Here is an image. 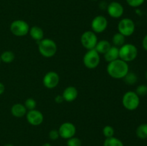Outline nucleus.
<instances>
[{
    "label": "nucleus",
    "instance_id": "17",
    "mask_svg": "<svg viewBox=\"0 0 147 146\" xmlns=\"http://www.w3.org/2000/svg\"><path fill=\"white\" fill-rule=\"evenodd\" d=\"M27 113V110L26 109L25 106L21 103H16L13 104L11 107V113L14 117H22L26 115Z\"/></svg>",
    "mask_w": 147,
    "mask_h": 146
},
{
    "label": "nucleus",
    "instance_id": "23",
    "mask_svg": "<svg viewBox=\"0 0 147 146\" xmlns=\"http://www.w3.org/2000/svg\"><path fill=\"white\" fill-rule=\"evenodd\" d=\"M123 80H124L125 82L129 85H134L137 82L138 77L134 72H129L126 74V75L123 77Z\"/></svg>",
    "mask_w": 147,
    "mask_h": 146
},
{
    "label": "nucleus",
    "instance_id": "24",
    "mask_svg": "<svg viewBox=\"0 0 147 146\" xmlns=\"http://www.w3.org/2000/svg\"><path fill=\"white\" fill-rule=\"evenodd\" d=\"M115 133L114 128L111 125H106L103 128V134L106 138L113 137Z\"/></svg>",
    "mask_w": 147,
    "mask_h": 146
},
{
    "label": "nucleus",
    "instance_id": "12",
    "mask_svg": "<svg viewBox=\"0 0 147 146\" xmlns=\"http://www.w3.org/2000/svg\"><path fill=\"white\" fill-rule=\"evenodd\" d=\"M106 10L109 15L114 19H119L121 17L124 12L123 5L117 1H112L108 4Z\"/></svg>",
    "mask_w": 147,
    "mask_h": 146
},
{
    "label": "nucleus",
    "instance_id": "19",
    "mask_svg": "<svg viewBox=\"0 0 147 146\" xmlns=\"http://www.w3.org/2000/svg\"><path fill=\"white\" fill-rule=\"evenodd\" d=\"M126 42V37L121 34V33L117 32L113 34L112 37V44L113 46L117 47H121L125 44Z\"/></svg>",
    "mask_w": 147,
    "mask_h": 146
},
{
    "label": "nucleus",
    "instance_id": "6",
    "mask_svg": "<svg viewBox=\"0 0 147 146\" xmlns=\"http://www.w3.org/2000/svg\"><path fill=\"white\" fill-rule=\"evenodd\" d=\"M30 26L27 21L22 19H17L13 21L10 24V31L17 37H24L29 34Z\"/></svg>",
    "mask_w": 147,
    "mask_h": 146
},
{
    "label": "nucleus",
    "instance_id": "32",
    "mask_svg": "<svg viewBox=\"0 0 147 146\" xmlns=\"http://www.w3.org/2000/svg\"><path fill=\"white\" fill-rule=\"evenodd\" d=\"M5 91V87H4V84L2 82H0V95L2 94Z\"/></svg>",
    "mask_w": 147,
    "mask_h": 146
},
{
    "label": "nucleus",
    "instance_id": "14",
    "mask_svg": "<svg viewBox=\"0 0 147 146\" xmlns=\"http://www.w3.org/2000/svg\"><path fill=\"white\" fill-rule=\"evenodd\" d=\"M62 96L64 99V101L71 102L76 100L78 96V91L76 87L73 86H68L64 90Z\"/></svg>",
    "mask_w": 147,
    "mask_h": 146
},
{
    "label": "nucleus",
    "instance_id": "9",
    "mask_svg": "<svg viewBox=\"0 0 147 146\" xmlns=\"http://www.w3.org/2000/svg\"><path fill=\"white\" fill-rule=\"evenodd\" d=\"M108 24V20L104 16L98 15L93 19L90 26L93 32L96 34H100L107 29Z\"/></svg>",
    "mask_w": 147,
    "mask_h": 146
},
{
    "label": "nucleus",
    "instance_id": "33",
    "mask_svg": "<svg viewBox=\"0 0 147 146\" xmlns=\"http://www.w3.org/2000/svg\"><path fill=\"white\" fill-rule=\"evenodd\" d=\"M42 146H52V145L49 143H44Z\"/></svg>",
    "mask_w": 147,
    "mask_h": 146
},
{
    "label": "nucleus",
    "instance_id": "15",
    "mask_svg": "<svg viewBox=\"0 0 147 146\" xmlns=\"http://www.w3.org/2000/svg\"><path fill=\"white\" fill-rule=\"evenodd\" d=\"M103 57H104V60L108 63L118 60L119 59V48L112 45L109 51L103 54Z\"/></svg>",
    "mask_w": 147,
    "mask_h": 146
},
{
    "label": "nucleus",
    "instance_id": "1",
    "mask_svg": "<svg viewBox=\"0 0 147 146\" xmlns=\"http://www.w3.org/2000/svg\"><path fill=\"white\" fill-rule=\"evenodd\" d=\"M106 70L110 77L118 80L123 79V77L129 72V67L127 62L121 59H118L109 62L107 65Z\"/></svg>",
    "mask_w": 147,
    "mask_h": 146
},
{
    "label": "nucleus",
    "instance_id": "3",
    "mask_svg": "<svg viewBox=\"0 0 147 146\" xmlns=\"http://www.w3.org/2000/svg\"><path fill=\"white\" fill-rule=\"evenodd\" d=\"M137 55L138 49L134 44L128 43L119 47V59L126 62L134 61L137 57Z\"/></svg>",
    "mask_w": 147,
    "mask_h": 146
},
{
    "label": "nucleus",
    "instance_id": "16",
    "mask_svg": "<svg viewBox=\"0 0 147 146\" xmlns=\"http://www.w3.org/2000/svg\"><path fill=\"white\" fill-rule=\"evenodd\" d=\"M29 34L32 39L39 42L42 39H44V31L39 26H33L30 27L29 30Z\"/></svg>",
    "mask_w": 147,
    "mask_h": 146
},
{
    "label": "nucleus",
    "instance_id": "25",
    "mask_svg": "<svg viewBox=\"0 0 147 146\" xmlns=\"http://www.w3.org/2000/svg\"><path fill=\"white\" fill-rule=\"evenodd\" d=\"M24 105L25 106L26 109L27 110H34L37 107V102L35 101V100L33 98H28L25 100L24 102Z\"/></svg>",
    "mask_w": 147,
    "mask_h": 146
},
{
    "label": "nucleus",
    "instance_id": "8",
    "mask_svg": "<svg viewBox=\"0 0 147 146\" xmlns=\"http://www.w3.org/2000/svg\"><path fill=\"white\" fill-rule=\"evenodd\" d=\"M136 26L134 21L129 18H123L118 24V31L125 37H130L134 33Z\"/></svg>",
    "mask_w": 147,
    "mask_h": 146
},
{
    "label": "nucleus",
    "instance_id": "35",
    "mask_svg": "<svg viewBox=\"0 0 147 146\" xmlns=\"http://www.w3.org/2000/svg\"><path fill=\"white\" fill-rule=\"evenodd\" d=\"M145 76H146V80H147V71H146V74H145Z\"/></svg>",
    "mask_w": 147,
    "mask_h": 146
},
{
    "label": "nucleus",
    "instance_id": "28",
    "mask_svg": "<svg viewBox=\"0 0 147 146\" xmlns=\"http://www.w3.org/2000/svg\"><path fill=\"white\" fill-rule=\"evenodd\" d=\"M145 0H126V2L130 7H138L144 4Z\"/></svg>",
    "mask_w": 147,
    "mask_h": 146
},
{
    "label": "nucleus",
    "instance_id": "11",
    "mask_svg": "<svg viewBox=\"0 0 147 146\" xmlns=\"http://www.w3.org/2000/svg\"><path fill=\"white\" fill-rule=\"evenodd\" d=\"M60 82V77L56 72L50 71L45 74L42 79L43 85L47 89H53L57 87Z\"/></svg>",
    "mask_w": 147,
    "mask_h": 146
},
{
    "label": "nucleus",
    "instance_id": "10",
    "mask_svg": "<svg viewBox=\"0 0 147 146\" xmlns=\"http://www.w3.org/2000/svg\"><path fill=\"white\" fill-rule=\"evenodd\" d=\"M58 132L60 137L67 140L74 137L76 133V127L73 123L65 122L60 125Z\"/></svg>",
    "mask_w": 147,
    "mask_h": 146
},
{
    "label": "nucleus",
    "instance_id": "13",
    "mask_svg": "<svg viewBox=\"0 0 147 146\" xmlns=\"http://www.w3.org/2000/svg\"><path fill=\"white\" fill-rule=\"evenodd\" d=\"M26 118L27 122L30 123L31 125L38 126L40 125L44 121V115L39 110H29L26 114Z\"/></svg>",
    "mask_w": 147,
    "mask_h": 146
},
{
    "label": "nucleus",
    "instance_id": "26",
    "mask_svg": "<svg viewBox=\"0 0 147 146\" xmlns=\"http://www.w3.org/2000/svg\"><path fill=\"white\" fill-rule=\"evenodd\" d=\"M135 92L139 96V97H144L147 94V85L146 84H140L138 86L136 89Z\"/></svg>",
    "mask_w": 147,
    "mask_h": 146
},
{
    "label": "nucleus",
    "instance_id": "18",
    "mask_svg": "<svg viewBox=\"0 0 147 146\" xmlns=\"http://www.w3.org/2000/svg\"><path fill=\"white\" fill-rule=\"evenodd\" d=\"M111 46L112 44L110 42L106 40H100V41H98L94 49L97 51V52L99 54H104L105 53H106L109 51V49L111 47Z\"/></svg>",
    "mask_w": 147,
    "mask_h": 146
},
{
    "label": "nucleus",
    "instance_id": "21",
    "mask_svg": "<svg viewBox=\"0 0 147 146\" xmlns=\"http://www.w3.org/2000/svg\"><path fill=\"white\" fill-rule=\"evenodd\" d=\"M136 134L139 138L144 140L147 139V123H143L136 128Z\"/></svg>",
    "mask_w": 147,
    "mask_h": 146
},
{
    "label": "nucleus",
    "instance_id": "27",
    "mask_svg": "<svg viewBox=\"0 0 147 146\" xmlns=\"http://www.w3.org/2000/svg\"><path fill=\"white\" fill-rule=\"evenodd\" d=\"M81 140L76 137H73L70 139H67V146H81Z\"/></svg>",
    "mask_w": 147,
    "mask_h": 146
},
{
    "label": "nucleus",
    "instance_id": "4",
    "mask_svg": "<svg viewBox=\"0 0 147 146\" xmlns=\"http://www.w3.org/2000/svg\"><path fill=\"white\" fill-rule=\"evenodd\" d=\"M140 104L139 96L134 91H128L122 97V104L123 107L129 111H133L139 107Z\"/></svg>",
    "mask_w": 147,
    "mask_h": 146
},
{
    "label": "nucleus",
    "instance_id": "37",
    "mask_svg": "<svg viewBox=\"0 0 147 146\" xmlns=\"http://www.w3.org/2000/svg\"><path fill=\"white\" fill-rule=\"evenodd\" d=\"M92 1H97V0H92Z\"/></svg>",
    "mask_w": 147,
    "mask_h": 146
},
{
    "label": "nucleus",
    "instance_id": "29",
    "mask_svg": "<svg viewBox=\"0 0 147 146\" xmlns=\"http://www.w3.org/2000/svg\"><path fill=\"white\" fill-rule=\"evenodd\" d=\"M49 137L52 140H56L60 137L58 130H52L49 132Z\"/></svg>",
    "mask_w": 147,
    "mask_h": 146
},
{
    "label": "nucleus",
    "instance_id": "22",
    "mask_svg": "<svg viewBox=\"0 0 147 146\" xmlns=\"http://www.w3.org/2000/svg\"><path fill=\"white\" fill-rule=\"evenodd\" d=\"M103 146H124L123 142L119 140L117 137H115L114 136L111 137H109L105 140Z\"/></svg>",
    "mask_w": 147,
    "mask_h": 146
},
{
    "label": "nucleus",
    "instance_id": "5",
    "mask_svg": "<svg viewBox=\"0 0 147 146\" xmlns=\"http://www.w3.org/2000/svg\"><path fill=\"white\" fill-rule=\"evenodd\" d=\"M100 61V54L97 52L95 49L88 50L83 58V62L85 67L90 70L96 69L98 66Z\"/></svg>",
    "mask_w": 147,
    "mask_h": 146
},
{
    "label": "nucleus",
    "instance_id": "30",
    "mask_svg": "<svg viewBox=\"0 0 147 146\" xmlns=\"http://www.w3.org/2000/svg\"><path fill=\"white\" fill-rule=\"evenodd\" d=\"M55 102L57 103H62L63 101H64V99H63V96L58 94V95H57L55 97Z\"/></svg>",
    "mask_w": 147,
    "mask_h": 146
},
{
    "label": "nucleus",
    "instance_id": "31",
    "mask_svg": "<svg viewBox=\"0 0 147 146\" xmlns=\"http://www.w3.org/2000/svg\"><path fill=\"white\" fill-rule=\"evenodd\" d=\"M142 47L146 51H147V34L144 36L143 40H142Z\"/></svg>",
    "mask_w": 147,
    "mask_h": 146
},
{
    "label": "nucleus",
    "instance_id": "7",
    "mask_svg": "<svg viewBox=\"0 0 147 146\" xmlns=\"http://www.w3.org/2000/svg\"><path fill=\"white\" fill-rule=\"evenodd\" d=\"M98 41V40L97 35L92 30L84 31L80 37V42L82 46L87 50L94 49Z\"/></svg>",
    "mask_w": 147,
    "mask_h": 146
},
{
    "label": "nucleus",
    "instance_id": "34",
    "mask_svg": "<svg viewBox=\"0 0 147 146\" xmlns=\"http://www.w3.org/2000/svg\"><path fill=\"white\" fill-rule=\"evenodd\" d=\"M4 146H14V145H13L12 144H9V143H8V144H6Z\"/></svg>",
    "mask_w": 147,
    "mask_h": 146
},
{
    "label": "nucleus",
    "instance_id": "36",
    "mask_svg": "<svg viewBox=\"0 0 147 146\" xmlns=\"http://www.w3.org/2000/svg\"><path fill=\"white\" fill-rule=\"evenodd\" d=\"M1 58H0V64H1Z\"/></svg>",
    "mask_w": 147,
    "mask_h": 146
},
{
    "label": "nucleus",
    "instance_id": "2",
    "mask_svg": "<svg viewBox=\"0 0 147 146\" xmlns=\"http://www.w3.org/2000/svg\"><path fill=\"white\" fill-rule=\"evenodd\" d=\"M38 50L42 56L50 58L57 52V46L55 42L52 39L44 38L38 42Z\"/></svg>",
    "mask_w": 147,
    "mask_h": 146
},
{
    "label": "nucleus",
    "instance_id": "20",
    "mask_svg": "<svg viewBox=\"0 0 147 146\" xmlns=\"http://www.w3.org/2000/svg\"><path fill=\"white\" fill-rule=\"evenodd\" d=\"M0 58H1V62L4 63H11L15 59V55H14V52L10 50H7V51H4V52L1 53V54L0 55Z\"/></svg>",
    "mask_w": 147,
    "mask_h": 146
}]
</instances>
